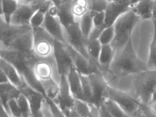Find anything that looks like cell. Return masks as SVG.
<instances>
[{
  "label": "cell",
  "mask_w": 156,
  "mask_h": 117,
  "mask_svg": "<svg viewBox=\"0 0 156 117\" xmlns=\"http://www.w3.org/2000/svg\"><path fill=\"white\" fill-rule=\"evenodd\" d=\"M35 12L30 4L19 2L17 10L11 18L10 24L19 26H30L31 19Z\"/></svg>",
  "instance_id": "16"
},
{
  "label": "cell",
  "mask_w": 156,
  "mask_h": 117,
  "mask_svg": "<svg viewBox=\"0 0 156 117\" xmlns=\"http://www.w3.org/2000/svg\"><path fill=\"white\" fill-rule=\"evenodd\" d=\"M0 80H1L0 84L10 82L5 74H4V72L1 69H0Z\"/></svg>",
  "instance_id": "43"
},
{
  "label": "cell",
  "mask_w": 156,
  "mask_h": 117,
  "mask_svg": "<svg viewBox=\"0 0 156 117\" xmlns=\"http://www.w3.org/2000/svg\"><path fill=\"white\" fill-rule=\"evenodd\" d=\"M80 117L79 116H78V115H76V113L74 112L73 110H72L71 112V114H70V117Z\"/></svg>",
  "instance_id": "52"
},
{
  "label": "cell",
  "mask_w": 156,
  "mask_h": 117,
  "mask_svg": "<svg viewBox=\"0 0 156 117\" xmlns=\"http://www.w3.org/2000/svg\"><path fill=\"white\" fill-rule=\"evenodd\" d=\"M102 45L98 38L89 39L87 42V51L89 58L98 66V58Z\"/></svg>",
  "instance_id": "27"
},
{
  "label": "cell",
  "mask_w": 156,
  "mask_h": 117,
  "mask_svg": "<svg viewBox=\"0 0 156 117\" xmlns=\"http://www.w3.org/2000/svg\"><path fill=\"white\" fill-rule=\"evenodd\" d=\"M54 3L52 0H34L30 4L35 12L40 11L47 13Z\"/></svg>",
  "instance_id": "35"
},
{
  "label": "cell",
  "mask_w": 156,
  "mask_h": 117,
  "mask_svg": "<svg viewBox=\"0 0 156 117\" xmlns=\"http://www.w3.org/2000/svg\"><path fill=\"white\" fill-rule=\"evenodd\" d=\"M33 53L37 58L54 56L55 40L42 27L33 29Z\"/></svg>",
  "instance_id": "5"
},
{
  "label": "cell",
  "mask_w": 156,
  "mask_h": 117,
  "mask_svg": "<svg viewBox=\"0 0 156 117\" xmlns=\"http://www.w3.org/2000/svg\"><path fill=\"white\" fill-rule=\"evenodd\" d=\"M149 105L156 113V101H151L150 102Z\"/></svg>",
  "instance_id": "47"
},
{
  "label": "cell",
  "mask_w": 156,
  "mask_h": 117,
  "mask_svg": "<svg viewBox=\"0 0 156 117\" xmlns=\"http://www.w3.org/2000/svg\"><path fill=\"white\" fill-rule=\"evenodd\" d=\"M71 0H65L57 5L58 16L65 27L75 22L71 10Z\"/></svg>",
  "instance_id": "25"
},
{
  "label": "cell",
  "mask_w": 156,
  "mask_h": 117,
  "mask_svg": "<svg viewBox=\"0 0 156 117\" xmlns=\"http://www.w3.org/2000/svg\"><path fill=\"white\" fill-rule=\"evenodd\" d=\"M148 70L146 63L141 60L136 54L131 38L124 48L115 53L108 73H111L116 77H123L138 75Z\"/></svg>",
  "instance_id": "1"
},
{
  "label": "cell",
  "mask_w": 156,
  "mask_h": 117,
  "mask_svg": "<svg viewBox=\"0 0 156 117\" xmlns=\"http://www.w3.org/2000/svg\"><path fill=\"white\" fill-rule=\"evenodd\" d=\"M152 19L156 20V0H154V5H153V16Z\"/></svg>",
  "instance_id": "46"
},
{
  "label": "cell",
  "mask_w": 156,
  "mask_h": 117,
  "mask_svg": "<svg viewBox=\"0 0 156 117\" xmlns=\"http://www.w3.org/2000/svg\"><path fill=\"white\" fill-rule=\"evenodd\" d=\"M1 117H12L9 112L6 110L1 105Z\"/></svg>",
  "instance_id": "45"
},
{
  "label": "cell",
  "mask_w": 156,
  "mask_h": 117,
  "mask_svg": "<svg viewBox=\"0 0 156 117\" xmlns=\"http://www.w3.org/2000/svg\"><path fill=\"white\" fill-rule=\"evenodd\" d=\"M133 117H144L143 116V114L141 113V112L140 111V110H139V112H137V114L135 115V116H133Z\"/></svg>",
  "instance_id": "51"
},
{
  "label": "cell",
  "mask_w": 156,
  "mask_h": 117,
  "mask_svg": "<svg viewBox=\"0 0 156 117\" xmlns=\"http://www.w3.org/2000/svg\"><path fill=\"white\" fill-rule=\"evenodd\" d=\"M80 27L85 38L88 41L92 31L94 29L93 15L90 11L80 20Z\"/></svg>",
  "instance_id": "29"
},
{
  "label": "cell",
  "mask_w": 156,
  "mask_h": 117,
  "mask_svg": "<svg viewBox=\"0 0 156 117\" xmlns=\"http://www.w3.org/2000/svg\"><path fill=\"white\" fill-rule=\"evenodd\" d=\"M154 25V33L150 45L149 57L147 62L148 70H156V20L151 19Z\"/></svg>",
  "instance_id": "28"
},
{
  "label": "cell",
  "mask_w": 156,
  "mask_h": 117,
  "mask_svg": "<svg viewBox=\"0 0 156 117\" xmlns=\"http://www.w3.org/2000/svg\"><path fill=\"white\" fill-rule=\"evenodd\" d=\"M151 101H156V90H155V92L153 93V95H152V99H151Z\"/></svg>",
  "instance_id": "50"
},
{
  "label": "cell",
  "mask_w": 156,
  "mask_h": 117,
  "mask_svg": "<svg viewBox=\"0 0 156 117\" xmlns=\"http://www.w3.org/2000/svg\"><path fill=\"white\" fill-rule=\"evenodd\" d=\"M54 57L61 75L67 76L73 67V63L66 44L55 40Z\"/></svg>",
  "instance_id": "15"
},
{
  "label": "cell",
  "mask_w": 156,
  "mask_h": 117,
  "mask_svg": "<svg viewBox=\"0 0 156 117\" xmlns=\"http://www.w3.org/2000/svg\"><path fill=\"white\" fill-rule=\"evenodd\" d=\"M90 11L96 13L105 12L108 6V0H89Z\"/></svg>",
  "instance_id": "37"
},
{
  "label": "cell",
  "mask_w": 156,
  "mask_h": 117,
  "mask_svg": "<svg viewBox=\"0 0 156 117\" xmlns=\"http://www.w3.org/2000/svg\"><path fill=\"white\" fill-rule=\"evenodd\" d=\"M64 1H65V0H64Z\"/></svg>",
  "instance_id": "56"
},
{
  "label": "cell",
  "mask_w": 156,
  "mask_h": 117,
  "mask_svg": "<svg viewBox=\"0 0 156 117\" xmlns=\"http://www.w3.org/2000/svg\"><path fill=\"white\" fill-rule=\"evenodd\" d=\"M115 51L111 45H103L98 58V64L102 74H105L109 71Z\"/></svg>",
  "instance_id": "21"
},
{
  "label": "cell",
  "mask_w": 156,
  "mask_h": 117,
  "mask_svg": "<svg viewBox=\"0 0 156 117\" xmlns=\"http://www.w3.org/2000/svg\"><path fill=\"white\" fill-rule=\"evenodd\" d=\"M48 100L53 112L54 117H66L63 113V112L60 109V108L55 102L50 100Z\"/></svg>",
  "instance_id": "41"
},
{
  "label": "cell",
  "mask_w": 156,
  "mask_h": 117,
  "mask_svg": "<svg viewBox=\"0 0 156 117\" xmlns=\"http://www.w3.org/2000/svg\"><path fill=\"white\" fill-rule=\"evenodd\" d=\"M32 30L30 26L13 25L0 20V49H7L18 36Z\"/></svg>",
  "instance_id": "11"
},
{
  "label": "cell",
  "mask_w": 156,
  "mask_h": 117,
  "mask_svg": "<svg viewBox=\"0 0 156 117\" xmlns=\"http://www.w3.org/2000/svg\"><path fill=\"white\" fill-rule=\"evenodd\" d=\"M19 89L27 98L30 106L32 115L40 111L43 101L46 97L42 93L34 90L26 82Z\"/></svg>",
  "instance_id": "18"
},
{
  "label": "cell",
  "mask_w": 156,
  "mask_h": 117,
  "mask_svg": "<svg viewBox=\"0 0 156 117\" xmlns=\"http://www.w3.org/2000/svg\"><path fill=\"white\" fill-rule=\"evenodd\" d=\"M62 2H63V1H64V0H62Z\"/></svg>",
  "instance_id": "55"
},
{
  "label": "cell",
  "mask_w": 156,
  "mask_h": 117,
  "mask_svg": "<svg viewBox=\"0 0 156 117\" xmlns=\"http://www.w3.org/2000/svg\"><path fill=\"white\" fill-rule=\"evenodd\" d=\"M93 15L94 28L103 31L105 28V12L93 13Z\"/></svg>",
  "instance_id": "39"
},
{
  "label": "cell",
  "mask_w": 156,
  "mask_h": 117,
  "mask_svg": "<svg viewBox=\"0 0 156 117\" xmlns=\"http://www.w3.org/2000/svg\"><path fill=\"white\" fill-rule=\"evenodd\" d=\"M75 101V99L70 90L66 76L61 75L60 92L55 103L60 108L66 117H69Z\"/></svg>",
  "instance_id": "13"
},
{
  "label": "cell",
  "mask_w": 156,
  "mask_h": 117,
  "mask_svg": "<svg viewBox=\"0 0 156 117\" xmlns=\"http://www.w3.org/2000/svg\"><path fill=\"white\" fill-rule=\"evenodd\" d=\"M80 75L84 101L93 104V92L89 75Z\"/></svg>",
  "instance_id": "32"
},
{
  "label": "cell",
  "mask_w": 156,
  "mask_h": 117,
  "mask_svg": "<svg viewBox=\"0 0 156 117\" xmlns=\"http://www.w3.org/2000/svg\"><path fill=\"white\" fill-rule=\"evenodd\" d=\"M66 77L70 90L74 98L75 99L81 100L84 101L80 74L78 73L73 65L67 75Z\"/></svg>",
  "instance_id": "19"
},
{
  "label": "cell",
  "mask_w": 156,
  "mask_h": 117,
  "mask_svg": "<svg viewBox=\"0 0 156 117\" xmlns=\"http://www.w3.org/2000/svg\"><path fill=\"white\" fill-rule=\"evenodd\" d=\"M21 53L29 59L36 58L33 53V30L20 34L14 39L7 49Z\"/></svg>",
  "instance_id": "12"
},
{
  "label": "cell",
  "mask_w": 156,
  "mask_h": 117,
  "mask_svg": "<svg viewBox=\"0 0 156 117\" xmlns=\"http://www.w3.org/2000/svg\"><path fill=\"white\" fill-rule=\"evenodd\" d=\"M66 46L71 56L73 65L80 75H90L94 73H101L97 64L75 50L70 46L66 44Z\"/></svg>",
  "instance_id": "10"
},
{
  "label": "cell",
  "mask_w": 156,
  "mask_h": 117,
  "mask_svg": "<svg viewBox=\"0 0 156 117\" xmlns=\"http://www.w3.org/2000/svg\"><path fill=\"white\" fill-rule=\"evenodd\" d=\"M72 110L80 117H93L88 102L81 100L75 99Z\"/></svg>",
  "instance_id": "31"
},
{
  "label": "cell",
  "mask_w": 156,
  "mask_h": 117,
  "mask_svg": "<svg viewBox=\"0 0 156 117\" xmlns=\"http://www.w3.org/2000/svg\"><path fill=\"white\" fill-rule=\"evenodd\" d=\"M89 77L93 92V104L99 108L106 98L109 85L101 73H94Z\"/></svg>",
  "instance_id": "14"
},
{
  "label": "cell",
  "mask_w": 156,
  "mask_h": 117,
  "mask_svg": "<svg viewBox=\"0 0 156 117\" xmlns=\"http://www.w3.org/2000/svg\"><path fill=\"white\" fill-rule=\"evenodd\" d=\"M20 91L18 88L12 83H6L0 84V98L1 105L6 108L8 101L12 99L16 98L20 94Z\"/></svg>",
  "instance_id": "23"
},
{
  "label": "cell",
  "mask_w": 156,
  "mask_h": 117,
  "mask_svg": "<svg viewBox=\"0 0 156 117\" xmlns=\"http://www.w3.org/2000/svg\"><path fill=\"white\" fill-rule=\"evenodd\" d=\"M0 20L7 23H10L11 18L17 10L19 2L16 0H0Z\"/></svg>",
  "instance_id": "26"
},
{
  "label": "cell",
  "mask_w": 156,
  "mask_h": 117,
  "mask_svg": "<svg viewBox=\"0 0 156 117\" xmlns=\"http://www.w3.org/2000/svg\"><path fill=\"white\" fill-rule=\"evenodd\" d=\"M140 0H132V6H131V8L133 5L136 4L137 2H138Z\"/></svg>",
  "instance_id": "53"
},
{
  "label": "cell",
  "mask_w": 156,
  "mask_h": 117,
  "mask_svg": "<svg viewBox=\"0 0 156 117\" xmlns=\"http://www.w3.org/2000/svg\"><path fill=\"white\" fill-rule=\"evenodd\" d=\"M65 28L67 44L90 59L87 51V40L82 34L79 22H74Z\"/></svg>",
  "instance_id": "9"
},
{
  "label": "cell",
  "mask_w": 156,
  "mask_h": 117,
  "mask_svg": "<svg viewBox=\"0 0 156 117\" xmlns=\"http://www.w3.org/2000/svg\"><path fill=\"white\" fill-rule=\"evenodd\" d=\"M4 108L11 114L12 117H20L23 116L21 109L18 105L16 98L9 101L6 107Z\"/></svg>",
  "instance_id": "38"
},
{
  "label": "cell",
  "mask_w": 156,
  "mask_h": 117,
  "mask_svg": "<svg viewBox=\"0 0 156 117\" xmlns=\"http://www.w3.org/2000/svg\"><path fill=\"white\" fill-rule=\"evenodd\" d=\"M140 20V19L131 10L122 14L115 23V34L110 45L115 54L122 50L128 42L133 29Z\"/></svg>",
  "instance_id": "3"
},
{
  "label": "cell",
  "mask_w": 156,
  "mask_h": 117,
  "mask_svg": "<svg viewBox=\"0 0 156 117\" xmlns=\"http://www.w3.org/2000/svg\"><path fill=\"white\" fill-rule=\"evenodd\" d=\"M42 27L56 41L67 44L65 28L58 16V7L55 3L47 12Z\"/></svg>",
  "instance_id": "8"
},
{
  "label": "cell",
  "mask_w": 156,
  "mask_h": 117,
  "mask_svg": "<svg viewBox=\"0 0 156 117\" xmlns=\"http://www.w3.org/2000/svg\"><path fill=\"white\" fill-rule=\"evenodd\" d=\"M131 10L130 6L120 2H108L105 11V27L114 25L118 18Z\"/></svg>",
  "instance_id": "17"
},
{
  "label": "cell",
  "mask_w": 156,
  "mask_h": 117,
  "mask_svg": "<svg viewBox=\"0 0 156 117\" xmlns=\"http://www.w3.org/2000/svg\"><path fill=\"white\" fill-rule=\"evenodd\" d=\"M32 70L40 84L53 79L61 80L54 56L49 58H36L32 64Z\"/></svg>",
  "instance_id": "6"
},
{
  "label": "cell",
  "mask_w": 156,
  "mask_h": 117,
  "mask_svg": "<svg viewBox=\"0 0 156 117\" xmlns=\"http://www.w3.org/2000/svg\"><path fill=\"white\" fill-rule=\"evenodd\" d=\"M136 75L133 85L136 99L141 104H149L156 90V70H148Z\"/></svg>",
  "instance_id": "4"
},
{
  "label": "cell",
  "mask_w": 156,
  "mask_h": 117,
  "mask_svg": "<svg viewBox=\"0 0 156 117\" xmlns=\"http://www.w3.org/2000/svg\"><path fill=\"white\" fill-rule=\"evenodd\" d=\"M154 0H140L131 8V10L140 20L152 19Z\"/></svg>",
  "instance_id": "22"
},
{
  "label": "cell",
  "mask_w": 156,
  "mask_h": 117,
  "mask_svg": "<svg viewBox=\"0 0 156 117\" xmlns=\"http://www.w3.org/2000/svg\"><path fill=\"white\" fill-rule=\"evenodd\" d=\"M140 110L144 117H156V113L149 104L140 103Z\"/></svg>",
  "instance_id": "40"
},
{
  "label": "cell",
  "mask_w": 156,
  "mask_h": 117,
  "mask_svg": "<svg viewBox=\"0 0 156 117\" xmlns=\"http://www.w3.org/2000/svg\"><path fill=\"white\" fill-rule=\"evenodd\" d=\"M106 98L115 101L130 117L135 116L139 111L140 102L136 98L109 85L107 88Z\"/></svg>",
  "instance_id": "7"
},
{
  "label": "cell",
  "mask_w": 156,
  "mask_h": 117,
  "mask_svg": "<svg viewBox=\"0 0 156 117\" xmlns=\"http://www.w3.org/2000/svg\"><path fill=\"white\" fill-rule=\"evenodd\" d=\"M20 3H27V4H30L31 2H32L34 0H16Z\"/></svg>",
  "instance_id": "48"
},
{
  "label": "cell",
  "mask_w": 156,
  "mask_h": 117,
  "mask_svg": "<svg viewBox=\"0 0 156 117\" xmlns=\"http://www.w3.org/2000/svg\"><path fill=\"white\" fill-rule=\"evenodd\" d=\"M103 104L110 114L114 117H131L128 115L115 101L109 98H105Z\"/></svg>",
  "instance_id": "30"
},
{
  "label": "cell",
  "mask_w": 156,
  "mask_h": 117,
  "mask_svg": "<svg viewBox=\"0 0 156 117\" xmlns=\"http://www.w3.org/2000/svg\"><path fill=\"white\" fill-rule=\"evenodd\" d=\"M0 69L5 74L12 85L18 89L25 83L19 72L12 64L0 57Z\"/></svg>",
  "instance_id": "20"
},
{
  "label": "cell",
  "mask_w": 156,
  "mask_h": 117,
  "mask_svg": "<svg viewBox=\"0 0 156 117\" xmlns=\"http://www.w3.org/2000/svg\"><path fill=\"white\" fill-rule=\"evenodd\" d=\"M114 25L106 27L103 30L99 37V40L102 45L111 44L115 37Z\"/></svg>",
  "instance_id": "33"
},
{
  "label": "cell",
  "mask_w": 156,
  "mask_h": 117,
  "mask_svg": "<svg viewBox=\"0 0 156 117\" xmlns=\"http://www.w3.org/2000/svg\"><path fill=\"white\" fill-rule=\"evenodd\" d=\"M16 99L21 109L23 116L32 117L30 106L26 97L21 93Z\"/></svg>",
  "instance_id": "34"
},
{
  "label": "cell",
  "mask_w": 156,
  "mask_h": 117,
  "mask_svg": "<svg viewBox=\"0 0 156 117\" xmlns=\"http://www.w3.org/2000/svg\"><path fill=\"white\" fill-rule=\"evenodd\" d=\"M25 117V116H22V117Z\"/></svg>",
  "instance_id": "54"
},
{
  "label": "cell",
  "mask_w": 156,
  "mask_h": 117,
  "mask_svg": "<svg viewBox=\"0 0 156 117\" xmlns=\"http://www.w3.org/2000/svg\"><path fill=\"white\" fill-rule=\"evenodd\" d=\"M47 13L37 11L35 12L30 21V26L32 29H36L42 26Z\"/></svg>",
  "instance_id": "36"
},
{
  "label": "cell",
  "mask_w": 156,
  "mask_h": 117,
  "mask_svg": "<svg viewBox=\"0 0 156 117\" xmlns=\"http://www.w3.org/2000/svg\"><path fill=\"white\" fill-rule=\"evenodd\" d=\"M99 117H114L109 113V112L105 109L103 104H102L99 107Z\"/></svg>",
  "instance_id": "42"
},
{
  "label": "cell",
  "mask_w": 156,
  "mask_h": 117,
  "mask_svg": "<svg viewBox=\"0 0 156 117\" xmlns=\"http://www.w3.org/2000/svg\"><path fill=\"white\" fill-rule=\"evenodd\" d=\"M108 2H120V3H123L126 4L128 5L132 6V0H108Z\"/></svg>",
  "instance_id": "44"
},
{
  "label": "cell",
  "mask_w": 156,
  "mask_h": 117,
  "mask_svg": "<svg viewBox=\"0 0 156 117\" xmlns=\"http://www.w3.org/2000/svg\"><path fill=\"white\" fill-rule=\"evenodd\" d=\"M71 10L75 22H79L90 11L89 0H71Z\"/></svg>",
  "instance_id": "24"
},
{
  "label": "cell",
  "mask_w": 156,
  "mask_h": 117,
  "mask_svg": "<svg viewBox=\"0 0 156 117\" xmlns=\"http://www.w3.org/2000/svg\"><path fill=\"white\" fill-rule=\"evenodd\" d=\"M52 1L56 6L58 5L59 4H60L62 2V0H52Z\"/></svg>",
  "instance_id": "49"
},
{
  "label": "cell",
  "mask_w": 156,
  "mask_h": 117,
  "mask_svg": "<svg viewBox=\"0 0 156 117\" xmlns=\"http://www.w3.org/2000/svg\"><path fill=\"white\" fill-rule=\"evenodd\" d=\"M0 57L12 64L27 85L44 94L43 89L36 79L32 70V64L36 58L29 59L21 53L10 49H0Z\"/></svg>",
  "instance_id": "2"
}]
</instances>
